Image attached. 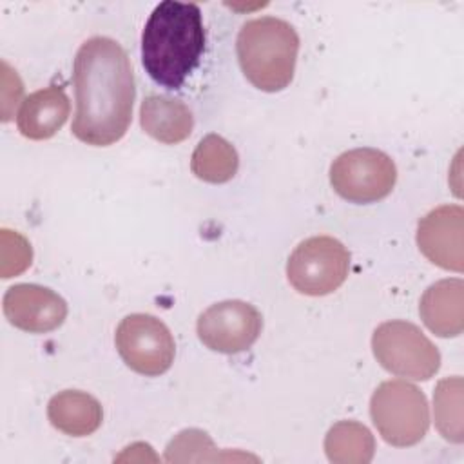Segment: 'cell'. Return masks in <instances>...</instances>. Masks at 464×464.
Instances as JSON below:
<instances>
[{
    "mask_svg": "<svg viewBox=\"0 0 464 464\" xmlns=\"http://www.w3.org/2000/svg\"><path fill=\"white\" fill-rule=\"evenodd\" d=\"M140 123L141 129L156 141L176 145L190 136L194 116L181 100L150 94L141 102Z\"/></svg>",
    "mask_w": 464,
    "mask_h": 464,
    "instance_id": "5bb4252c",
    "label": "cell"
},
{
    "mask_svg": "<svg viewBox=\"0 0 464 464\" xmlns=\"http://www.w3.org/2000/svg\"><path fill=\"white\" fill-rule=\"evenodd\" d=\"M5 319L29 334H45L56 330L67 317V303L54 290L18 283L7 288L2 301Z\"/></svg>",
    "mask_w": 464,
    "mask_h": 464,
    "instance_id": "8fae6325",
    "label": "cell"
},
{
    "mask_svg": "<svg viewBox=\"0 0 464 464\" xmlns=\"http://www.w3.org/2000/svg\"><path fill=\"white\" fill-rule=\"evenodd\" d=\"M76 112L72 134L94 147L121 140L132 120L134 72L125 49L112 38L85 40L72 65Z\"/></svg>",
    "mask_w": 464,
    "mask_h": 464,
    "instance_id": "6da1fadb",
    "label": "cell"
},
{
    "mask_svg": "<svg viewBox=\"0 0 464 464\" xmlns=\"http://www.w3.org/2000/svg\"><path fill=\"white\" fill-rule=\"evenodd\" d=\"M397 167L377 149L361 147L339 154L330 167L332 188L346 201L357 205L384 199L395 187Z\"/></svg>",
    "mask_w": 464,
    "mask_h": 464,
    "instance_id": "52a82bcc",
    "label": "cell"
},
{
    "mask_svg": "<svg viewBox=\"0 0 464 464\" xmlns=\"http://www.w3.org/2000/svg\"><path fill=\"white\" fill-rule=\"evenodd\" d=\"M419 314L435 335H460L464 330V281L451 277L430 285L420 297Z\"/></svg>",
    "mask_w": 464,
    "mask_h": 464,
    "instance_id": "7c38bea8",
    "label": "cell"
},
{
    "mask_svg": "<svg viewBox=\"0 0 464 464\" xmlns=\"http://www.w3.org/2000/svg\"><path fill=\"white\" fill-rule=\"evenodd\" d=\"M239 167L237 150L219 134H207L199 140L190 158L192 174L207 183L230 181Z\"/></svg>",
    "mask_w": 464,
    "mask_h": 464,
    "instance_id": "2e32d148",
    "label": "cell"
},
{
    "mask_svg": "<svg viewBox=\"0 0 464 464\" xmlns=\"http://www.w3.org/2000/svg\"><path fill=\"white\" fill-rule=\"evenodd\" d=\"M11 241L2 232V277H13L24 272L31 265V245L29 241L14 232V248H11Z\"/></svg>",
    "mask_w": 464,
    "mask_h": 464,
    "instance_id": "ffe728a7",
    "label": "cell"
},
{
    "mask_svg": "<svg viewBox=\"0 0 464 464\" xmlns=\"http://www.w3.org/2000/svg\"><path fill=\"white\" fill-rule=\"evenodd\" d=\"M372 350L386 372L411 381H428L440 366L439 348L417 324L402 319L379 324L372 335Z\"/></svg>",
    "mask_w": 464,
    "mask_h": 464,
    "instance_id": "5b68a950",
    "label": "cell"
},
{
    "mask_svg": "<svg viewBox=\"0 0 464 464\" xmlns=\"http://www.w3.org/2000/svg\"><path fill=\"white\" fill-rule=\"evenodd\" d=\"M49 422L62 433L71 437H85L94 433L102 420V404L80 390H63L51 397L47 404Z\"/></svg>",
    "mask_w": 464,
    "mask_h": 464,
    "instance_id": "9a60e30c",
    "label": "cell"
},
{
    "mask_svg": "<svg viewBox=\"0 0 464 464\" xmlns=\"http://www.w3.org/2000/svg\"><path fill=\"white\" fill-rule=\"evenodd\" d=\"M263 317L259 310L241 299H227L210 304L199 317L196 332L199 341L219 353L248 350L259 337Z\"/></svg>",
    "mask_w": 464,
    "mask_h": 464,
    "instance_id": "9c48e42d",
    "label": "cell"
},
{
    "mask_svg": "<svg viewBox=\"0 0 464 464\" xmlns=\"http://www.w3.org/2000/svg\"><path fill=\"white\" fill-rule=\"evenodd\" d=\"M114 343L123 362L140 375L158 377L174 362V337L167 324L150 314L123 317L116 328Z\"/></svg>",
    "mask_w": 464,
    "mask_h": 464,
    "instance_id": "ba28073f",
    "label": "cell"
},
{
    "mask_svg": "<svg viewBox=\"0 0 464 464\" xmlns=\"http://www.w3.org/2000/svg\"><path fill=\"white\" fill-rule=\"evenodd\" d=\"M205 27L198 4L160 2L141 34V65L161 87L176 91L199 65Z\"/></svg>",
    "mask_w": 464,
    "mask_h": 464,
    "instance_id": "7a4b0ae2",
    "label": "cell"
},
{
    "mask_svg": "<svg viewBox=\"0 0 464 464\" xmlns=\"http://www.w3.org/2000/svg\"><path fill=\"white\" fill-rule=\"evenodd\" d=\"M205 450H216L212 439L201 430H183L167 446V462H187V460H212Z\"/></svg>",
    "mask_w": 464,
    "mask_h": 464,
    "instance_id": "d6986e66",
    "label": "cell"
},
{
    "mask_svg": "<svg viewBox=\"0 0 464 464\" xmlns=\"http://www.w3.org/2000/svg\"><path fill=\"white\" fill-rule=\"evenodd\" d=\"M417 246L433 265L462 272L464 268V208L440 205L430 210L417 227Z\"/></svg>",
    "mask_w": 464,
    "mask_h": 464,
    "instance_id": "30bf717a",
    "label": "cell"
},
{
    "mask_svg": "<svg viewBox=\"0 0 464 464\" xmlns=\"http://www.w3.org/2000/svg\"><path fill=\"white\" fill-rule=\"evenodd\" d=\"M462 402L464 381L462 377H446L439 381L433 392V417L439 433L455 444L464 440L462 428Z\"/></svg>",
    "mask_w": 464,
    "mask_h": 464,
    "instance_id": "ac0fdd59",
    "label": "cell"
},
{
    "mask_svg": "<svg viewBox=\"0 0 464 464\" xmlns=\"http://www.w3.org/2000/svg\"><path fill=\"white\" fill-rule=\"evenodd\" d=\"M350 252L332 236H314L301 241L288 257L286 277L304 295H326L348 277Z\"/></svg>",
    "mask_w": 464,
    "mask_h": 464,
    "instance_id": "8992f818",
    "label": "cell"
},
{
    "mask_svg": "<svg viewBox=\"0 0 464 464\" xmlns=\"http://www.w3.org/2000/svg\"><path fill=\"white\" fill-rule=\"evenodd\" d=\"M370 415L381 437L397 448L420 442L430 428L426 395L402 379L377 386L370 399Z\"/></svg>",
    "mask_w": 464,
    "mask_h": 464,
    "instance_id": "277c9868",
    "label": "cell"
},
{
    "mask_svg": "<svg viewBox=\"0 0 464 464\" xmlns=\"http://www.w3.org/2000/svg\"><path fill=\"white\" fill-rule=\"evenodd\" d=\"M71 103L62 87L51 85L31 92L16 114V125L22 136L29 140L53 138L67 121Z\"/></svg>",
    "mask_w": 464,
    "mask_h": 464,
    "instance_id": "4fadbf2b",
    "label": "cell"
},
{
    "mask_svg": "<svg viewBox=\"0 0 464 464\" xmlns=\"http://www.w3.org/2000/svg\"><path fill=\"white\" fill-rule=\"evenodd\" d=\"M236 51L245 78L259 91L277 92L294 78L299 36L286 20L261 16L241 25Z\"/></svg>",
    "mask_w": 464,
    "mask_h": 464,
    "instance_id": "3957f363",
    "label": "cell"
},
{
    "mask_svg": "<svg viewBox=\"0 0 464 464\" xmlns=\"http://www.w3.org/2000/svg\"><path fill=\"white\" fill-rule=\"evenodd\" d=\"M324 451L334 464H368L375 453V439L364 424L339 420L324 437Z\"/></svg>",
    "mask_w": 464,
    "mask_h": 464,
    "instance_id": "e0dca14e",
    "label": "cell"
}]
</instances>
